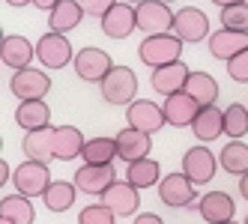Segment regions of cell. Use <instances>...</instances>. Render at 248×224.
Instances as JSON below:
<instances>
[{"instance_id": "1", "label": "cell", "mask_w": 248, "mask_h": 224, "mask_svg": "<svg viewBox=\"0 0 248 224\" xmlns=\"http://www.w3.org/2000/svg\"><path fill=\"white\" fill-rule=\"evenodd\" d=\"M183 45L186 42L180 36H173V33H165V36H147L138 45V57H140V63L158 69V66L183 60Z\"/></svg>"}, {"instance_id": "2", "label": "cell", "mask_w": 248, "mask_h": 224, "mask_svg": "<svg viewBox=\"0 0 248 224\" xmlns=\"http://www.w3.org/2000/svg\"><path fill=\"white\" fill-rule=\"evenodd\" d=\"M138 15V30L147 33V36H165V33H173V9L162 0H144V3L135 6Z\"/></svg>"}, {"instance_id": "3", "label": "cell", "mask_w": 248, "mask_h": 224, "mask_svg": "<svg viewBox=\"0 0 248 224\" xmlns=\"http://www.w3.org/2000/svg\"><path fill=\"white\" fill-rule=\"evenodd\" d=\"M99 87H102V99L108 105H132L135 96H138V75L129 66H114L111 75Z\"/></svg>"}, {"instance_id": "4", "label": "cell", "mask_w": 248, "mask_h": 224, "mask_svg": "<svg viewBox=\"0 0 248 224\" xmlns=\"http://www.w3.org/2000/svg\"><path fill=\"white\" fill-rule=\"evenodd\" d=\"M158 200L170 209H183V206H194L198 209V192H194V182L183 174H168L158 182Z\"/></svg>"}, {"instance_id": "5", "label": "cell", "mask_w": 248, "mask_h": 224, "mask_svg": "<svg viewBox=\"0 0 248 224\" xmlns=\"http://www.w3.org/2000/svg\"><path fill=\"white\" fill-rule=\"evenodd\" d=\"M111 69H114V60H111L108 51H102V48H81L75 54V75L81 81L102 84L111 75Z\"/></svg>"}, {"instance_id": "6", "label": "cell", "mask_w": 248, "mask_h": 224, "mask_svg": "<svg viewBox=\"0 0 248 224\" xmlns=\"http://www.w3.org/2000/svg\"><path fill=\"white\" fill-rule=\"evenodd\" d=\"M51 90V81L45 72L39 69H21V72H15L12 81H9V93L18 99V102H42Z\"/></svg>"}, {"instance_id": "7", "label": "cell", "mask_w": 248, "mask_h": 224, "mask_svg": "<svg viewBox=\"0 0 248 224\" xmlns=\"http://www.w3.org/2000/svg\"><path fill=\"white\" fill-rule=\"evenodd\" d=\"M12 182L15 188H18V194L24 197H42L48 192V185H51V174H48V164L42 162H24L15 167V174H12Z\"/></svg>"}, {"instance_id": "8", "label": "cell", "mask_w": 248, "mask_h": 224, "mask_svg": "<svg viewBox=\"0 0 248 224\" xmlns=\"http://www.w3.org/2000/svg\"><path fill=\"white\" fill-rule=\"evenodd\" d=\"M36 60L48 69H63L69 63H75V51L63 33H45L36 42Z\"/></svg>"}, {"instance_id": "9", "label": "cell", "mask_w": 248, "mask_h": 224, "mask_svg": "<svg viewBox=\"0 0 248 224\" xmlns=\"http://www.w3.org/2000/svg\"><path fill=\"white\" fill-rule=\"evenodd\" d=\"M126 119H129L132 129H140V132H147V134H155L158 129L168 126L165 108L155 105V102H150V99H135L132 105L126 108Z\"/></svg>"}, {"instance_id": "10", "label": "cell", "mask_w": 248, "mask_h": 224, "mask_svg": "<svg viewBox=\"0 0 248 224\" xmlns=\"http://www.w3.org/2000/svg\"><path fill=\"white\" fill-rule=\"evenodd\" d=\"M173 36H180L183 42H203L209 33V18L198 9V6H186L173 15Z\"/></svg>"}, {"instance_id": "11", "label": "cell", "mask_w": 248, "mask_h": 224, "mask_svg": "<svg viewBox=\"0 0 248 224\" xmlns=\"http://www.w3.org/2000/svg\"><path fill=\"white\" fill-rule=\"evenodd\" d=\"M114 141H117V159H123L126 164L150 159V152H153V134L140 132V129H132V126L120 129Z\"/></svg>"}, {"instance_id": "12", "label": "cell", "mask_w": 248, "mask_h": 224, "mask_svg": "<svg viewBox=\"0 0 248 224\" xmlns=\"http://www.w3.org/2000/svg\"><path fill=\"white\" fill-rule=\"evenodd\" d=\"M72 182L78 185V192L102 197L117 182V170H114V164H84V167H78Z\"/></svg>"}, {"instance_id": "13", "label": "cell", "mask_w": 248, "mask_h": 224, "mask_svg": "<svg viewBox=\"0 0 248 224\" xmlns=\"http://www.w3.org/2000/svg\"><path fill=\"white\" fill-rule=\"evenodd\" d=\"M218 170V159L212 156V149L206 147H191L183 156V174L194 182V185H206Z\"/></svg>"}, {"instance_id": "14", "label": "cell", "mask_w": 248, "mask_h": 224, "mask_svg": "<svg viewBox=\"0 0 248 224\" xmlns=\"http://www.w3.org/2000/svg\"><path fill=\"white\" fill-rule=\"evenodd\" d=\"M188 75H191V69H188L183 60L168 63V66H158V69H153V90L162 93L165 99L173 96V93H183Z\"/></svg>"}, {"instance_id": "15", "label": "cell", "mask_w": 248, "mask_h": 224, "mask_svg": "<svg viewBox=\"0 0 248 224\" xmlns=\"http://www.w3.org/2000/svg\"><path fill=\"white\" fill-rule=\"evenodd\" d=\"M162 108H165V117H168V126H173V129H183V126H188V129H191L194 117L201 114V105H198V102H194L186 90H183V93L168 96Z\"/></svg>"}, {"instance_id": "16", "label": "cell", "mask_w": 248, "mask_h": 224, "mask_svg": "<svg viewBox=\"0 0 248 224\" xmlns=\"http://www.w3.org/2000/svg\"><path fill=\"white\" fill-rule=\"evenodd\" d=\"M102 203L108 206L114 215H123V218H126V215H135V212H138L140 197H138V188H135V185L117 179V182L108 188V192L102 194Z\"/></svg>"}, {"instance_id": "17", "label": "cell", "mask_w": 248, "mask_h": 224, "mask_svg": "<svg viewBox=\"0 0 248 224\" xmlns=\"http://www.w3.org/2000/svg\"><path fill=\"white\" fill-rule=\"evenodd\" d=\"M198 212L203 221L209 224H227L233 221V212H236V203L230 200L227 192H209L198 200Z\"/></svg>"}, {"instance_id": "18", "label": "cell", "mask_w": 248, "mask_h": 224, "mask_svg": "<svg viewBox=\"0 0 248 224\" xmlns=\"http://www.w3.org/2000/svg\"><path fill=\"white\" fill-rule=\"evenodd\" d=\"M132 30H138V15H135V6L129 3H117L102 18V33L111 39H129Z\"/></svg>"}, {"instance_id": "19", "label": "cell", "mask_w": 248, "mask_h": 224, "mask_svg": "<svg viewBox=\"0 0 248 224\" xmlns=\"http://www.w3.org/2000/svg\"><path fill=\"white\" fill-rule=\"evenodd\" d=\"M245 48H248V33H236V30L218 27V33L209 36V54L216 60H233Z\"/></svg>"}, {"instance_id": "20", "label": "cell", "mask_w": 248, "mask_h": 224, "mask_svg": "<svg viewBox=\"0 0 248 224\" xmlns=\"http://www.w3.org/2000/svg\"><path fill=\"white\" fill-rule=\"evenodd\" d=\"M21 149H24V156H27L30 162L48 164L51 159H54V129L45 126V129H36V132H27Z\"/></svg>"}, {"instance_id": "21", "label": "cell", "mask_w": 248, "mask_h": 224, "mask_svg": "<svg viewBox=\"0 0 248 224\" xmlns=\"http://www.w3.org/2000/svg\"><path fill=\"white\" fill-rule=\"evenodd\" d=\"M36 57V45H30L24 36H6L3 48H0V60L3 66L21 72V69H30V60Z\"/></svg>"}, {"instance_id": "22", "label": "cell", "mask_w": 248, "mask_h": 224, "mask_svg": "<svg viewBox=\"0 0 248 224\" xmlns=\"http://www.w3.org/2000/svg\"><path fill=\"white\" fill-rule=\"evenodd\" d=\"M84 6L78 3V0H60V3L48 12V27H51V33H66L69 30H75L78 24H81V18H84Z\"/></svg>"}, {"instance_id": "23", "label": "cell", "mask_w": 248, "mask_h": 224, "mask_svg": "<svg viewBox=\"0 0 248 224\" xmlns=\"http://www.w3.org/2000/svg\"><path fill=\"white\" fill-rule=\"evenodd\" d=\"M191 132H194V137H198V141H203V144L221 137V132H224V111L216 108V105L201 108V114L194 117V123H191Z\"/></svg>"}, {"instance_id": "24", "label": "cell", "mask_w": 248, "mask_h": 224, "mask_svg": "<svg viewBox=\"0 0 248 224\" xmlns=\"http://www.w3.org/2000/svg\"><path fill=\"white\" fill-rule=\"evenodd\" d=\"M84 134H81V129H75V126H57L54 129V159H60V162H72V159H78L81 152H84Z\"/></svg>"}, {"instance_id": "25", "label": "cell", "mask_w": 248, "mask_h": 224, "mask_svg": "<svg viewBox=\"0 0 248 224\" xmlns=\"http://www.w3.org/2000/svg\"><path fill=\"white\" fill-rule=\"evenodd\" d=\"M186 93L198 102L201 108H206V105H216L218 84H216V78H212L209 72H191L188 81H186Z\"/></svg>"}, {"instance_id": "26", "label": "cell", "mask_w": 248, "mask_h": 224, "mask_svg": "<svg viewBox=\"0 0 248 224\" xmlns=\"http://www.w3.org/2000/svg\"><path fill=\"white\" fill-rule=\"evenodd\" d=\"M126 182L135 185L138 192L140 188H153L162 182V167H158L155 159H140V162H132L126 167Z\"/></svg>"}, {"instance_id": "27", "label": "cell", "mask_w": 248, "mask_h": 224, "mask_svg": "<svg viewBox=\"0 0 248 224\" xmlns=\"http://www.w3.org/2000/svg\"><path fill=\"white\" fill-rule=\"evenodd\" d=\"M51 119V108L42 102H21L18 108H15V123L27 132H36V129H45Z\"/></svg>"}, {"instance_id": "28", "label": "cell", "mask_w": 248, "mask_h": 224, "mask_svg": "<svg viewBox=\"0 0 248 224\" xmlns=\"http://www.w3.org/2000/svg\"><path fill=\"white\" fill-rule=\"evenodd\" d=\"M75 194H78V185L75 182L54 179V182L48 185V192L42 194V200H45V206H48L51 212H66V209H72Z\"/></svg>"}, {"instance_id": "29", "label": "cell", "mask_w": 248, "mask_h": 224, "mask_svg": "<svg viewBox=\"0 0 248 224\" xmlns=\"http://www.w3.org/2000/svg\"><path fill=\"white\" fill-rule=\"evenodd\" d=\"M0 215L15 221V224H33L36 221V209H33L30 197H24V194H6L0 200Z\"/></svg>"}, {"instance_id": "30", "label": "cell", "mask_w": 248, "mask_h": 224, "mask_svg": "<svg viewBox=\"0 0 248 224\" xmlns=\"http://www.w3.org/2000/svg\"><path fill=\"white\" fill-rule=\"evenodd\" d=\"M218 164H221V170H227V174H233V177L248 174V144L245 141H230L221 149Z\"/></svg>"}, {"instance_id": "31", "label": "cell", "mask_w": 248, "mask_h": 224, "mask_svg": "<svg viewBox=\"0 0 248 224\" xmlns=\"http://www.w3.org/2000/svg\"><path fill=\"white\" fill-rule=\"evenodd\" d=\"M84 164H111L117 159V141L114 137H90L81 152Z\"/></svg>"}, {"instance_id": "32", "label": "cell", "mask_w": 248, "mask_h": 224, "mask_svg": "<svg viewBox=\"0 0 248 224\" xmlns=\"http://www.w3.org/2000/svg\"><path fill=\"white\" fill-rule=\"evenodd\" d=\"M224 134H230V141H242L248 134V108L239 102L224 108Z\"/></svg>"}, {"instance_id": "33", "label": "cell", "mask_w": 248, "mask_h": 224, "mask_svg": "<svg viewBox=\"0 0 248 224\" xmlns=\"http://www.w3.org/2000/svg\"><path fill=\"white\" fill-rule=\"evenodd\" d=\"M221 27L236 30V33H248V3H236L221 9Z\"/></svg>"}, {"instance_id": "34", "label": "cell", "mask_w": 248, "mask_h": 224, "mask_svg": "<svg viewBox=\"0 0 248 224\" xmlns=\"http://www.w3.org/2000/svg\"><path fill=\"white\" fill-rule=\"evenodd\" d=\"M114 212L105 203H90L78 212V224H114Z\"/></svg>"}, {"instance_id": "35", "label": "cell", "mask_w": 248, "mask_h": 224, "mask_svg": "<svg viewBox=\"0 0 248 224\" xmlns=\"http://www.w3.org/2000/svg\"><path fill=\"white\" fill-rule=\"evenodd\" d=\"M227 75L236 84H248V48L239 51L233 60H227Z\"/></svg>"}, {"instance_id": "36", "label": "cell", "mask_w": 248, "mask_h": 224, "mask_svg": "<svg viewBox=\"0 0 248 224\" xmlns=\"http://www.w3.org/2000/svg\"><path fill=\"white\" fill-rule=\"evenodd\" d=\"M78 3L84 6V12L87 15H93V18H105V15H108L114 6H117V0H78Z\"/></svg>"}, {"instance_id": "37", "label": "cell", "mask_w": 248, "mask_h": 224, "mask_svg": "<svg viewBox=\"0 0 248 224\" xmlns=\"http://www.w3.org/2000/svg\"><path fill=\"white\" fill-rule=\"evenodd\" d=\"M135 224H165L158 215H153V212H140L138 218H135Z\"/></svg>"}, {"instance_id": "38", "label": "cell", "mask_w": 248, "mask_h": 224, "mask_svg": "<svg viewBox=\"0 0 248 224\" xmlns=\"http://www.w3.org/2000/svg\"><path fill=\"white\" fill-rule=\"evenodd\" d=\"M57 3H60V0H33V6H36V9H45V12H51Z\"/></svg>"}, {"instance_id": "39", "label": "cell", "mask_w": 248, "mask_h": 224, "mask_svg": "<svg viewBox=\"0 0 248 224\" xmlns=\"http://www.w3.org/2000/svg\"><path fill=\"white\" fill-rule=\"evenodd\" d=\"M12 174H15V170H9V164H6V162L0 164V182H3V185H6V179H12Z\"/></svg>"}, {"instance_id": "40", "label": "cell", "mask_w": 248, "mask_h": 224, "mask_svg": "<svg viewBox=\"0 0 248 224\" xmlns=\"http://www.w3.org/2000/svg\"><path fill=\"white\" fill-rule=\"evenodd\" d=\"M216 6H221V9H227V6H236V3H248V0H212Z\"/></svg>"}, {"instance_id": "41", "label": "cell", "mask_w": 248, "mask_h": 224, "mask_svg": "<svg viewBox=\"0 0 248 224\" xmlns=\"http://www.w3.org/2000/svg\"><path fill=\"white\" fill-rule=\"evenodd\" d=\"M239 194L248 200V174H242V177H239Z\"/></svg>"}, {"instance_id": "42", "label": "cell", "mask_w": 248, "mask_h": 224, "mask_svg": "<svg viewBox=\"0 0 248 224\" xmlns=\"http://www.w3.org/2000/svg\"><path fill=\"white\" fill-rule=\"evenodd\" d=\"M27 3H33V0H6V6H15V9H21Z\"/></svg>"}, {"instance_id": "43", "label": "cell", "mask_w": 248, "mask_h": 224, "mask_svg": "<svg viewBox=\"0 0 248 224\" xmlns=\"http://www.w3.org/2000/svg\"><path fill=\"white\" fill-rule=\"evenodd\" d=\"M0 224H15V221H9V218H3V215H0Z\"/></svg>"}, {"instance_id": "44", "label": "cell", "mask_w": 248, "mask_h": 224, "mask_svg": "<svg viewBox=\"0 0 248 224\" xmlns=\"http://www.w3.org/2000/svg\"><path fill=\"white\" fill-rule=\"evenodd\" d=\"M123 3H144V0H123Z\"/></svg>"}, {"instance_id": "45", "label": "cell", "mask_w": 248, "mask_h": 224, "mask_svg": "<svg viewBox=\"0 0 248 224\" xmlns=\"http://www.w3.org/2000/svg\"><path fill=\"white\" fill-rule=\"evenodd\" d=\"M162 3H173V0H162Z\"/></svg>"}, {"instance_id": "46", "label": "cell", "mask_w": 248, "mask_h": 224, "mask_svg": "<svg viewBox=\"0 0 248 224\" xmlns=\"http://www.w3.org/2000/svg\"><path fill=\"white\" fill-rule=\"evenodd\" d=\"M242 224H248V215H245V221H242Z\"/></svg>"}, {"instance_id": "47", "label": "cell", "mask_w": 248, "mask_h": 224, "mask_svg": "<svg viewBox=\"0 0 248 224\" xmlns=\"http://www.w3.org/2000/svg\"><path fill=\"white\" fill-rule=\"evenodd\" d=\"M227 224H236V221H227Z\"/></svg>"}]
</instances>
